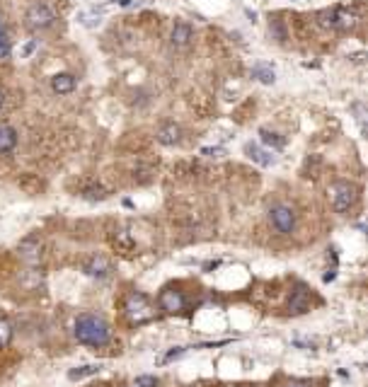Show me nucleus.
Here are the masks:
<instances>
[{"mask_svg": "<svg viewBox=\"0 0 368 387\" xmlns=\"http://www.w3.org/2000/svg\"><path fill=\"white\" fill-rule=\"evenodd\" d=\"M75 339L85 346H104L109 341V324L97 315H80L75 320Z\"/></svg>", "mask_w": 368, "mask_h": 387, "instance_id": "f257e3e1", "label": "nucleus"}, {"mask_svg": "<svg viewBox=\"0 0 368 387\" xmlns=\"http://www.w3.org/2000/svg\"><path fill=\"white\" fill-rule=\"evenodd\" d=\"M358 12L346 5H332L317 12V24L324 29H335V32H349L358 24Z\"/></svg>", "mask_w": 368, "mask_h": 387, "instance_id": "f03ea898", "label": "nucleus"}, {"mask_svg": "<svg viewBox=\"0 0 368 387\" xmlns=\"http://www.w3.org/2000/svg\"><path fill=\"white\" fill-rule=\"evenodd\" d=\"M358 196H361V189H358L354 182H346V179L335 182V184H332V189H330L332 208H335V213H342V216H344V213H349V210L356 206Z\"/></svg>", "mask_w": 368, "mask_h": 387, "instance_id": "7ed1b4c3", "label": "nucleus"}, {"mask_svg": "<svg viewBox=\"0 0 368 387\" xmlns=\"http://www.w3.org/2000/svg\"><path fill=\"white\" fill-rule=\"evenodd\" d=\"M124 315L131 324H145L155 317V308L150 305V300L143 293H129L124 303Z\"/></svg>", "mask_w": 368, "mask_h": 387, "instance_id": "20e7f679", "label": "nucleus"}, {"mask_svg": "<svg viewBox=\"0 0 368 387\" xmlns=\"http://www.w3.org/2000/svg\"><path fill=\"white\" fill-rule=\"evenodd\" d=\"M269 221L271 225L281 232V235H291V232L296 230V210L286 206V203H276V206H271L269 210Z\"/></svg>", "mask_w": 368, "mask_h": 387, "instance_id": "39448f33", "label": "nucleus"}, {"mask_svg": "<svg viewBox=\"0 0 368 387\" xmlns=\"http://www.w3.org/2000/svg\"><path fill=\"white\" fill-rule=\"evenodd\" d=\"M54 22H56V10L49 3H34L32 8L27 10V24L32 29H46Z\"/></svg>", "mask_w": 368, "mask_h": 387, "instance_id": "423d86ee", "label": "nucleus"}, {"mask_svg": "<svg viewBox=\"0 0 368 387\" xmlns=\"http://www.w3.org/2000/svg\"><path fill=\"white\" fill-rule=\"evenodd\" d=\"M184 305H187L184 293L177 290V288H172V286L162 288L160 295H157V308L162 310V312H168V315H177V312H182Z\"/></svg>", "mask_w": 368, "mask_h": 387, "instance_id": "0eeeda50", "label": "nucleus"}, {"mask_svg": "<svg viewBox=\"0 0 368 387\" xmlns=\"http://www.w3.org/2000/svg\"><path fill=\"white\" fill-rule=\"evenodd\" d=\"M289 310L293 315H303V312L310 310V290L305 286H296V290H291Z\"/></svg>", "mask_w": 368, "mask_h": 387, "instance_id": "6e6552de", "label": "nucleus"}, {"mask_svg": "<svg viewBox=\"0 0 368 387\" xmlns=\"http://www.w3.org/2000/svg\"><path fill=\"white\" fill-rule=\"evenodd\" d=\"M83 271H85L88 276H92V278H107L109 274H112V264H109L104 256L95 254V256H90L88 262L83 264Z\"/></svg>", "mask_w": 368, "mask_h": 387, "instance_id": "1a4fd4ad", "label": "nucleus"}, {"mask_svg": "<svg viewBox=\"0 0 368 387\" xmlns=\"http://www.w3.org/2000/svg\"><path fill=\"white\" fill-rule=\"evenodd\" d=\"M179 141H182V128H179V123L168 121V123H162V126L157 128V143L177 145Z\"/></svg>", "mask_w": 368, "mask_h": 387, "instance_id": "9d476101", "label": "nucleus"}, {"mask_svg": "<svg viewBox=\"0 0 368 387\" xmlns=\"http://www.w3.org/2000/svg\"><path fill=\"white\" fill-rule=\"evenodd\" d=\"M191 36H194V32H191L189 24H187V22H177L175 27H172L170 41H172V46H175V49H187V46L191 44Z\"/></svg>", "mask_w": 368, "mask_h": 387, "instance_id": "9b49d317", "label": "nucleus"}, {"mask_svg": "<svg viewBox=\"0 0 368 387\" xmlns=\"http://www.w3.org/2000/svg\"><path fill=\"white\" fill-rule=\"evenodd\" d=\"M245 153H247V157H250L252 162H257V165H262V167L274 165V160H276V157L269 153V150L259 148L257 143H245Z\"/></svg>", "mask_w": 368, "mask_h": 387, "instance_id": "f8f14e48", "label": "nucleus"}, {"mask_svg": "<svg viewBox=\"0 0 368 387\" xmlns=\"http://www.w3.org/2000/svg\"><path fill=\"white\" fill-rule=\"evenodd\" d=\"M51 90L56 95H68V92L75 90V77L70 75V73H58V75L51 77Z\"/></svg>", "mask_w": 368, "mask_h": 387, "instance_id": "ddd939ff", "label": "nucleus"}, {"mask_svg": "<svg viewBox=\"0 0 368 387\" xmlns=\"http://www.w3.org/2000/svg\"><path fill=\"white\" fill-rule=\"evenodd\" d=\"M15 145H17V131L8 123H0V153H12Z\"/></svg>", "mask_w": 368, "mask_h": 387, "instance_id": "4468645a", "label": "nucleus"}, {"mask_svg": "<svg viewBox=\"0 0 368 387\" xmlns=\"http://www.w3.org/2000/svg\"><path fill=\"white\" fill-rule=\"evenodd\" d=\"M252 77H257L262 85H271L276 80V73H274V68L269 63H255L252 66Z\"/></svg>", "mask_w": 368, "mask_h": 387, "instance_id": "2eb2a0df", "label": "nucleus"}, {"mask_svg": "<svg viewBox=\"0 0 368 387\" xmlns=\"http://www.w3.org/2000/svg\"><path fill=\"white\" fill-rule=\"evenodd\" d=\"M259 136H262V143H267V145H271L274 150H281L283 145H286V141L281 138L279 133H274V131H269V128H262L259 131Z\"/></svg>", "mask_w": 368, "mask_h": 387, "instance_id": "dca6fc26", "label": "nucleus"}, {"mask_svg": "<svg viewBox=\"0 0 368 387\" xmlns=\"http://www.w3.org/2000/svg\"><path fill=\"white\" fill-rule=\"evenodd\" d=\"M102 365H80V368H73L70 373H68V377L70 380H83V377H90V375H97L100 373Z\"/></svg>", "mask_w": 368, "mask_h": 387, "instance_id": "f3484780", "label": "nucleus"}, {"mask_svg": "<svg viewBox=\"0 0 368 387\" xmlns=\"http://www.w3.org/2000/svg\"><path fill=\"white\" fill-rule=\"evenodd\" d=\"M269 29H271V34H274V39L279 41V44H283L286 41V29H283V24H281L279 17H274L271 22H269Z\"/></svg>", "mask_w": 368, "mask_h": 387, "instance_id": "a211bd4d", "label": "nucleus"}, {"mask_svg": "<svg viewBox=\"0 0 368 387\" xmlns=\"http://www.w3.org/2000/svg\"><path fill=\"white\" fill-rule=\"evenodd\" d=\"M12 339V327L5 320H0V349H5Z\"/></svg>", "mask_w": 368, "mask_h": 387, "instance_id": "6ab92c4d", "label": "nucleus"}, {"mask_svg": "<svg viewBox=\"0 0 368 387\" xmlns=\"http://www.w3.org/2000/svg\"><path fill=\"white\" fill-rule=\"evenodd\" d=\"M131 387H157V380L153 375H141L136 377V382Z\"/></svg>", "mask_w": 368, "mask_h": 387, "instance_id": "aec40b11", "label": "nucleus"}, {"mask_svg": "<svg viewBox=\"0 0 368 387\" xmlns=\"http://www.w3.org/2000/svg\"><path fill=\"white\" fill-rule=\"evenodd\" d=\"M10 39H8V34L3 32L0 34V58H8V56H10Z\"/></svg>", "mask_w": 368, "mask_h": 387, "instance_id": "412c9836", "label": "nucleus"}, {"mask_svg": "<svg viewBox=\"0 0 368 387\" xmlns=\"http://www.w3.org/2000/svg\"><path fill=\"white\" fill-rule=\"evenodd\" d=\"M281 387H312V382L310 380H298V377H296V380H286Z\"/></svg>", "mask_w": 368, "mask_h": 387, "instance_id": "4be33fe9", "label": "nucleus"}, {"mask_svg": "<svg viewBox=\"0 0 368 387\" xmlns=\"http://www.w3.org/2000/svg\"><path fill=\"white\" fill-rule=\"evenodd\" d=\"M201 153L206 155V157H221L223 155V148H203Z\"/></svg>", "mask_w": 368, "mask_h": 387, "instance_id": "5701e85b", "label": "nucleus"}, {"mask_svg": "<svg viewBox=\"0 0 368 387\" xmlns=\"http://www.w3.org/2000/svg\"><path fill=\"white\" fill-rule=\"evenodd\" d=\"M182 351H184V349H175V351H170V354L165 356V361H172V358H177V356L182 354Z\"/></svg>", "mask_w": 368, "mask_h": 387, "instance_id": "b1692460", "label": "nucleus"}, {"mask_svg": "<svg viewBox=\"0 0 368 387\" xmlns=\"http://www.w3.org/2000/svg\"><path fill=\"white\" fill-rule=\"evenodd\" d=\"M116 3H119L121 8H126V5H131V0H116Z\"/></svg>", "mask_w": 368, "mask_h": 387, "instance_id": "393cba45", "label": "nucleus"}, {"mask_svg": "<svg viewBox=\"0 0 368 387\" xmlns=\"http://www.w3.org/2000/svg\"><path fill=\"white\" fill-rule=\"evenodd\" d=\"M3 104H5V92L0 90V107H3Z\"/></svg>", "mask_w": 368, "mask_h": 387, "instance_id": "a878e982", "label": "nucleus"}, {"mask_svg": "<svg viewBox=\"0 0 368 387\" xmlns=\"http://www.w3.org/2000/svg\"><path fill=\"white\" fill-rule=\"evenodd\" d=\"M0 34H3V22H0Z\"/></svg>", "mask_w": 368, "mask_h": 387, "instance_id": "bb28decb", "label": "nucleus"}]
</instances>
